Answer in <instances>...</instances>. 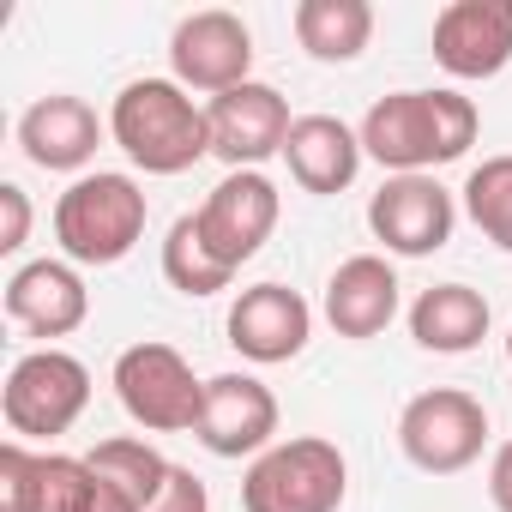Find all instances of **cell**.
<instances>
[{
  "label": "cell",
  "mask_w": 512,
  "mask_h": 512,
  "mask_svg": "<svg viewBox=\"0 0 512 512\" xmlns=\"http://www.w3.org/2000/svg\"><path fill=\"white\" fill-rule=\"evenodd\" d=\"M145 512H211V494H205V482H199L187 464H175L169 482H163V494H157Z\"/></svg>",
  "instance_id": "484cf974"
},
{
  "label": "cell",
  "mask_w": 512,
  "mask_h": 512,
  "mask_svg": "<svg viewBox=\"0 0 512 512\" xmlns=\"http://www.w3.org/2000/svg\"><path fill=\"white\" fill-rule=\"evenodd\" d=\"M43 512H139L115 482L91 470V458L43 452Z\"/></svg>",
  "instance_id": "44dd1931"
},
{
  "label": "cell",
  "mask_w": 512,
  "mask_h": 512,
  "mask_svg": "<svg viewBox=\"0 0 512 512\" xmlns=\"http://www.w3.org/2000/svg\"><path fill=\"white\" fill-rule=\"evenodd\" d=\"M296 43L314 61L344 67L374 43V7L368 0H302L296 7Z\"/></svg>",
  "instance_id": "ffe728a7"
},
{
  "label": "cell",
  "mask_w": 512,
  "mask_h": 512,
  "mask_svg": "<svg viewBox=\"0 0 512 512\" xmlns=\"http://www.w3.org/2000/svg\"><path fill=\"white\" fill-rule=\"evenodd\" d=\"M145 187L121 169H91L55 199V241L73 266H121L145 241Z\"/></svg>",
  "instance_id": "3957f363"
},
{
  "label": "cell",
  "mask_w": 512,
  "mask_h": 512,
  "mask_svg": "<svg viewBox=\"0 0 512 512\" xmlns=\"http://www.w3.org/2000/svg\"><path fill=\"white\" fill-rule=\"evenodd\" d=\"M169 79L187 91H205V97L247 85L253 79V31L223 7L187 13L169 37Z\"/></svg>",
  "instance_id": "9c48e42d"
},
{
  "label": "cell",
  "mask_w": 512,
  "mask_h": 512,
  "mask_svg": "<svg viewBox=\"0 0 512 512\" xmlns=\"http://www.w3.org/2000/svg\"><path fill=\"white\" fill-rule=\"evenodd\" d=\"M362 133L338 115H296L290 139H284V163H290V181L302 193H344L362 169Z\"/></svg>",
  "instance_id": "ac0fdd59"
},
{
  "label": "cell",
  "mask_w": 512,
  "mask_h": 512,
  "mask_svg": "<svg viewBox=\"0 0 512 512\" xmlns=\"http://www.w3.org/2000/svg\"><path fill=\"white\" fill-rule=\"evenodd\" d=\"M31 235V199L19 181H0V253H19Z\"/></svg>",
  "instance_id": "4316f807"
},
{
  "label": "cell",
  "mask_w": 512,
  "mask_h": 512,
  "mask_svg": "<svg viewBox=\"0 0 512 512\" xmlns=\"http://www.w3.org/2000/svg\"><path fill=\"white\" fill-rule=\"evenodd\" d=\"M0 512H43V452L25 440L0 446Z\"/></svg>",
  "instance_id": "d4e9b609"
},
{
  "label": "cell",
  "mask_w": 512,
  "mask_h": 512,
  "mask_svg": "<svg viewBox=\"0 0 512 512\" xmlns=\"http://www.w3.org/2000/svg\"><path fill=\"white\" fill-rule=\"evenodd\" d=\"M398 320V272L386 253H350L326 278V326L350 344L380 338Z\"/></svg>",
  "instance_id": "e0dca14e"
},
{
  "label": "cell",
  "mask_w": 512,
  "mask_h": 512,
  "mask_svg": "<svg viewBox=\"0 0 512 512\" xmlns=\"http://www.w3.org/2000/svg\"><path fill=\"white\" fill-rule=\"evenodd\" d=\"M85 458H91V470H97L103 482H115V488H121V494L139 506V512H145V506L163 494V482H169V470H175V464H169L157 446H145V440H133V434L97 440Z\"/></svg>",
  "instance_id": "7402d4cb"
},
{
  "label": "cell",
  "mask_w": 512,
  "mask_h": 512,
  "mask_svg": "<svg viewBox=\"0 0 512 512\" xmlns=\"http://www.w3.org/2000/svg\"><path fill=\"white\" fill-rule=\"evenodd\" d=\"M109 139L145 175H187L199 157H211L205 103H193L175 79H127L109 103Z\"/></svg>",
  "instance_id": "7a4b0ae2"
},
{
  "label": "cell",
  "mask_w": 512,
  "mask_h": 512,
  "mask_svg": "<svg viewBox=\"0 0 512 512\" xmlns=\"http://www.w3.org/2000/svg\"><path fill=\"white\" fill-rule=\"evenodd\" d=\"M103 133L109 127L97 121V109L85 97H73V91H49L19 115V151L37 169H55V175H79L97 157Z\"/></svg>",
  "instance_id": "2e32d148"
},
{
  "label": "cell",
  "mask_w": 512,
  "mask_h": 512,
  "mask_svg": "<svg viewBox=\"0 0 512 512\" xmlns=\"http://www.w3.org/2000/svg\"><path fill=\"white\" fill-rule=\"evenodd\" d=\"M362 151L392 169V175H434L440 163H458L476 133L482 115L470 97L458 91H392L362 115Z\"/></svg>",
  "instance_id": "6da1fadb"
},
{
  "label": "cell",
  "mask_w": 512,
  "mask_h": 512,
  "mask_svg": "<svg viewBox=\"0 0 512 512\" xmlns=\"http://www.w3.org/2000/svg\"><path fill=\"white\" fill-rule=\"evenodd\" d=\"M488 302L470 284H434L410 302V338L434 356H464L488 338Z\"/></svg>",
  "instance_id": "d6986e66"
},
{
  "label": "cell",
  "mask_w": 512,
  "mask_h": 512,
  "mask_svg": "<svg viewBox=\"0 0 512 512\" xmlns=\"http://www.w3.org/2000/svg\"><path fill=\"white\" fill-rule=\"evenodd\" d=\"M398 446L422 476H458L488 446V410H482V398H470L458 386L416 392L398 416Z\"/></svg>",
  "instance_id": "52a82bcc"
},
{
  "label": "cell",
  "mask_w": 512,
  "mask_h": 512,
  "mask_svg": "<svg viewBox=\"0 0 512 512\" xmlns=\"http://www.w3.org/2000/svg\"><path fill=\"white\" fill-rule=\"evenodd\" d=\"M344 494H350V464L320 434L266 446L241 476V512H338Z\"/></svg>",
  "instance_id": "277c9868"
},
{
  "label": "cell",
  "mask_w": 512,
  "mask_h": 512,
  "mask_svg": "<svg viewBox=\"0 0 512 512\" xmlns=\"http://www.w3.org/2000/svg\"><path fill=\"white\" fill-rule=\"evenodd\" d=\"M205 121H211V157H223L229 169H260L266 157H284V139L296 127L284 91L266 79H247V85L211 97Z\"/></svg>",
  "instance_id": "8fae6325"
},
{
  "label": "cell",
  "mask_w": 512,
  "mask_h": 512,
  "mask_svg": "<svg viewBox=\"0 0 512 512\" xmlns=\"http://www.w3.org/2000/svg\"><path fill=\"white\" fill-rule=\"evenodd\" d=\"M115 398L145 434H193L205 410V380H193L175 344H127L115 356Z\"/></svg>",
  "instance_id": "8992f818"
},
{
  "label": "cell",
  "mask_w": 512,
  "mask_h": 512,
  "mask_svg": "<svg viewBox=\"0 0 512 512\" xmlns=\"http://www.w3.org/2000/svg\"><path fill=\"white\" fill-rule=\"evenodd\" d=\"M308 338H314V308L290 284H253L229 302V344L260 368L296 362Z\"/></svg>",
  "instance_id": "4fadbf2b"
},
{
  "label": "cell",
  "mask_w": 512,
  "mask_h": 512,
  "mask_svg": "<svg viewBox=\"0 0 512 512\" xmlns=\"http://www.w3.org/2000/svg\"><path fill=\"white\" fill-rule=\"evenodd\" d=\"M488 500H494V512H512V440L488 464Z\"/></svg>",
  "instance_id": "83f0119b"
},
{
  "label": "cell",
  "mask_w": 512,
  "mask_h": 512,
  "mask_svg": "<svg viewBox=\"0 0 512 512\" xmlns=\"http://www.w3.org/2000/svg\"><path fill=\"white\" fill-rule=\"evenodd\" d=\"M199 446L211 458H260L278 446V398L253 374H217L205 380V410H199Z\"/></svg>",
  "instance_id": "7c38bea8"
},
{
  "label": "cell",
  "mask_w": 512,
  "mask_h": 512,
  "mask_svg": "<svg viewBox=\"0 0 512 512\" xmlns=\"http://www.w3.org/2000/svg\"><path fill=\"white\" fill-rule=\"evenodd\" d=\"M434 61L452 79H494L512 67V0H452L434 13Z\"/></svg>",
  "instance_id": "5bb4252c"
},
{
  "label": "cell",
  "mask_w": 512,
  "mask_h": 512,
  "mask_svg": "<svg viewBox=\"0 0 512 512\" xmlns=\"http://www.w3.org/2000/svg\"><path fill=\"white\" fill-rule=\"evenodd\" d=\"M458 205L434 175H386L380 193L368 199V229L398 260H428L452 241Z\"/></svg>",
  "instance_id": "30bf717a"
},
{
  "label": "cell",
  "mask_w": 512,
  "mask_h": 512,
  "mask_svg": "<svg viewBox=\"0 0 512 512\" xmlns=\"http://www.w3.org/2000/svg\"><path fill=\"white\" fill-rule=\"evenodd\" d=\"M91 404V368L73 350H31L7 368V386H0V416L19 440H55L67 434Z\"/></svg>",
  "instance_id": "5b68a950"
},
{
  "label": "cell",
  "mask_w": 512,
  "mask_h": 512,
  "mask_svg": "<svg viewBox=\"0 0 512 512\" xmlns=\"http://www.w3.org/2000/svg\"><path fill=\"white\" fill-rule=\"evenodd\" d=\"M163 278L181 290V296H217V290H229V266L217 260V253L205 247V235H199V217L187 211V217H175L169 223V235H163Z\"/></svg>",
  "instance_id": "603a6c76"
},
{
  "label": "cell",
  "mask_w": 512,
  "mask_h": 512,
  "mask_svg": "<svg viewBox=\"0 0 512 512\" xmlns=\"http://www.w3.org/2000/svg\"><path fill=\"white\" fill-rule=\"evenodd\" d=\"M278 211H284V199H278V181H272V175H260V169H229V175L205 193V205H199L193 217H199L205 247L217 253L229 272H241L253 253L272 241Z\"/></svg>",
  "instance_id": "ba28073f"
},
{
  "label": "cell",
  "mask_w": 512,
  "mask_h": 512,
  "mask_svg": "<svg viewBox=\"0 0 512 512\" xmlns=\"http://www.w3.org/2000/svg\"><path fill=\"white\" fill-rule=\"evenodd\" d=\"M506 362H512V332H506Z\"/></svg>",
  "instance_id": "f1b7e54d"
},
{
  "label": "cell",
  "mask_w": 512,
  "mask_h": 512,
  "mask_svg": "<svg viewBox=\"0 0 512 512\" xmlns=\"http://www.w3.org/2000/svg\"><path fill=\"white\" fill-rule=\"evenodd\" d=\"M464 211L500 253H512V151L506 157H482L464 175Z\"/></svg>",
  "instance_id": "cb8c5ba5"
},
{
  "label": "cell",
  "mask_w": 512,
  "mask_h": 512,
  "mask_svg": "<svg viewBox=\"0 0 512 512\" xmlns=\"http://www.w3.org/2000/svg\"><path fill=\"white\" fill-rule=\"evenodd\" d=\"M7 320L31 338H67L91 320V290L73 260H31L7 278Z\"/></svg>",
  "instance_id": "9a60e30c"
}]
</instances>
